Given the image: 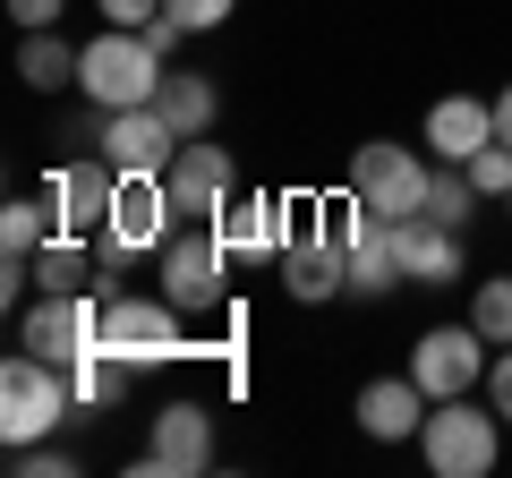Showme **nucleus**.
I'll use <instances>...</instances> for the list:
<instances>
[{"instance_id":"f257e3e1","label":"nucleus","mask_w":512,"mask_h":478,"mask_svg":"<svg viewBox=\"0 0 512 478\" xmlns=\"http://www.w3.org/2000/svg\"><path fill=\"white\" fill-rule=\"evenodd\" d=\"M163 77H171V60L154 52L146 26H103V35L77 52V94H86L94 111H137V103H154Z\"/></svg>"},{"instance_id":"f03ea898","label":"nucleus","mask_w":512,"mask_h":478,"mask_svg":"<svg viewBox=\"0 0 512 478\" xmlns=\"http://www.w3.org/2000/svg\"><path fill=\"white\" fill-rule=\"evenodd\" d=\"M231 248H222V231L214 222H180V231L163 239V257H154V291L171 299V308L197 325V316H231Z\"/></svg>"},{"instance_id":"7ed1b4c3","label":"nucleus","mask_w":512,"mask_h":478,"mask_svg":"<svg viewBox=\"0 0 512 478\" xmlns=\"http://www.w3.org/2000/svg\"><path fill=\"white\" fill-rule=\"evenodd\" d=\"M69 419H77L69 368H52L35 350H9V359H0V436H9V453H18V444H52Z\"/></svg>"},{"instance_id":"20e7f679","label":"nucleus","mask_w":512,"mask_h":478,"mask_svg":"<svg viewBox=\"0 0 512 478\" xmlns=\"http://www.w3.org/2000/svg\"><path fill=\"white\" fill-rule=\"evenodd\" d=\"M419 461L436 478H487L504 461V410L487 393H461V402H436L419 427Z\"/></svg>"},{"instance_id":"39448f33","label":"nucleus","mask_w":512,"mask_h":478,"mask_svg":"<svg viewBox=\"0 0 512 478\" xmlns=\"http://www.w3.org/2000/svg\"><path fill=\"white\" fill-rule=\"evenodd\" d=\"M103 350H120L128 368H171L197 342H188V316L163 291H111L103 299Z\"/></svg>"},{"instance_id":"423d86ee","label":"nucleus","mask_w":512,"mask_h":478,"mask_svg":"<svg viewBox=\"0 0 512 478\" xmlns=\"http://www.w3.org/2000/svg\"><path fill=\"white\" fill-rule=\"evenodd\" d=\"M180 231V205H171L163 171H128L111 188V214H103V265H128V257H163V239Z\"/></svg>"},{"instance_id":"0eeeda50","label":"nucleus","mask_w":512,"mask_h":478,"mask_svg":"<svg viewBox=\"0 0 512 478\" xmlns=\"http://www.w3.org/2000/svg\"><path fill=\"white\" fill-rule=\"evenodd\" d=\"M427 180H436V163H427L419 146H393V137H367V146L350 154V197H359L367 214H384V222L427 214Z\"/></svg>"},{"instance_id":"6e6552de","label":"nucleus","mask_w":512,"mask_h":478,"mask_svg":"<svg viewBox=\"0 0 512 478\" xmlns=\"http://www.w3.org/2000/svg\"><path fill=\"white\" fill-rule=\"evenodd\" d=\"M487 368H495V342L461 316V325H427L410 342V376L427 385V402H461V393H487Z\"/></svg>"},{"instance_id":"1a4fd4ad","label":"nucleus","mask_w":512,"mask_h":478,"mask_svg":"<svg viewBox=\"0 0 512 478\" xmlns=\"http://www.w3.org/2000/svg\"><path fill=\"white\" fill-rule=\"evenodd\" d=\"M94 342H103V299L94 291H35L18 308V350H35V359H52V368L86 359Z\"/></svg>"},{"instance_id":"9d476101","label":"nucleus","mask_w":512,"mask_h":478,"mask_svg":"<svg viewBox=\"0 0 512 478\" xmlns=\"http://www.w3.org/2000/svg\"><path fill=\"white\" fill-rule=\"evenodd\" d=\"M299 214H308V197H282V188H239V197L214 214V231H222V248H231L239 265H282V248L299 239Z\"/></svg>"},{"instance_id":"9b49d317","label":"nucleus","mask_w":512,"mask_h":478,"mask_svg":"<svg viewBox=\"0 0 512 478\" xmlns=\"http://www.w3.org/2000/svg\"><path fill=\"white\" fill-rule=\"evenodd\" d=\"M188 470H214V410L205 402H163L154 410V436L137 453V478H188Z\"/></svg>"},{"instance_id":"f8f14e48","label":"nucleus","mask_w":512,"mask_h":478,"mask_svg":"<svg viewBox=\"0 0 512 478\" xmlns=\"http://www.w3.org/2000/svg\"><path fill=\"white\" fill-rule=\"evenodd\" d=\"M111 188H120V171H111L103 154H69V163L43 171V205H52V222H60V231H77V239H103Z\"/></svg>"},{"instance_id":"ddd939ff","label":"nucleus","mask_w":512,"mask_h":478,"mask_svg":"<svg viewBox=\"0 0 512 478\" xmlns=\"http://www.w3.org/2000/svg\"><path fill=\"white\" fill-rule=\"evenodd\" d=\"M163 188H171V205H180V222H214L222 205L239 197V163H231V146H214V137H188V146L171 154Z\"/></svg>"},{"instance_id":"4468645a","label":"nucleus","mask_w":512,"mask_h":478,"mask_svg":"<svg viewBox=\"0 0 512 478\" xmlns=\"http://www.w3.org/2000/svg\"><path fill=\"white\" fill-rule=\"evenodd\" d=\"M393 248H402L410 291H453L461 265H470V231H453V222H436V214H402L393 222Z\"/></svg>"},{"instance_id":"2eb2a0df","label":"nucleus","mask_w":512,"mask_h":478,"mask_svg":"<svg viewBox=\"0 0 512 478\" xmlns=\"http://www.w3.org/2000/svg\"><path fill=\"white\" fill-rule=\"evenodd\" d=\"M94 154L128 180V171H171L180 137H171V120L154 103H137V111H103V120H94Z\"/></svg>"},{"instance_id":"dca6fc26","label":"nucleus","mask_w":512,"mask_h":478,"mask_svg":"<svg viewBox=\"0 0 512 478\" xmlns=\"http://www.w3.org/2000/svg\"><path fill=\"white\" fill-rule=\"evenodd\" d=\"M274 282L299 299V308H333V299H350V248L333 231H299L291 248H282Z\"/></svg>"},{"instance_id":"f3484780","label":"nucleus","mask_w":512,"mask_h":478,"mask_svg":"<svg viewBox=\"0 0 512 478\" xmlns=\"http://www.w3.org/2000/svg\"><path fill=\"white\" fill-rule=\"evenodd\" d=\"M427 410H436V402H427V385L402 368V376H367L359 402H350V419H359V436H367V444H419Z\"/></svg>"},{"instance_id":"a211bd4d","label":"nucleus","mask_w":512,"mask_h":478,"mask_svg":"<svg viewBox=\"0 0 512 478\" xmlns=\"http://www.w3.org/2000/svg\"><path fill=\"white\" fill-rule=\"evenodd\" d=\"M419 146L436 163H470L478 146H495V94H444V103H427Z\"/></svg>"},{"instance_id":"6ab92c4d","label":"nucleus","mask_w":512,"mask_h":478,"mask_svg":"<svg viewBox=\"0 0 512 478\" xmlns=\"http://www.w3.org/2000/svg\"><path fill=\"white\" fill-rule=\"evenodd\" d=\"M154 111L171 120V137H180V146H188V137H214V120H222V86H214L205 69H171L163 94H154Z\"/></svg>"},{"instance_id":"aec40b11","label":"nucleus","mask_w":512,"mask_h":478,"mask_svg":"<svg viewBox=\"0 0 512 478\" xmlns=\"http://www.w3.org/2000/svg\"><path fill=\"white\" fill-rule=\"evenodd\" d=\"M77 52H86V43H69L60 26L18 35V77H26L35 94H69V86H77Z\"/></svg>"},{"instance_id":"412c9836","label":"nucleus","mask_w":512,"mask_h":478,"mask_svg":"<svg viewBox=\"0 0 512 478\" xmlns=\"http://www.w3.org/2000/svg\"><path fill=\"white\" fill-rule=\"evenodd\" d=\"M69 385H77V410H120V402H128V385H137V368H128L120 350L94 342L86 359H69Z\"/></svg>"},{"instance_id":"4be33fe9","label":"nucleus","mask_w":512,"mask_h":478,"mask_svg":"<svg viewBox=\"0 0 512 478\" xmlns=\"http://www.w3.org/2000/svg\"><path fill=\"white\" fill-rule=\"evenodd\" d=\"M52 231H60V222H52L43 197H9V205H0V248H9V257H35Z\"/></svg>"},{"instance_id":"5701e85b","label":"nucleus","mask_w":512,"mask_h":478,"mask_svg":"<svg viewBox=\"0 0 512 478\" xmlns=\"http://www.w3.org/2000/svg\"><path fill=\"white\" fill-rule=\"evenodd\" d=\"M470 325L487 333L495 350H512V274H487V282H470Z\"/></svg>"},{"instance_id":"b1692460","label":"nucleus","mask_w":512,"mask_h":478,"mask_svg":"<svg viewBox=\"0 0 512 478\" xmlns=\"http://www.w3.org/2000/svg\"><path fill=\"white\" fill-rule=\"evenodd\" d=\"M461 171H470V188H478V197H512V146H504V137H495V146H478Z\"/></svg>"},{"instance_id":"393cba45","label":"nucleus","mask_w":512,"mask_h":478,"mask_svg":"<svg viewBox=\"0 0 512 478\" xmlns=\"http://www.w3.org/2000/svg\"><path fill=\"white\" fill-rule=\"evenodd\" d=\"M239 0H163V18L180 26V35H214V26H231Z\"/></svg>"},{"instance_id":"a878e982","label":"nucleus","mask_w":512,"mask_h":478,"mask_svg":"<svg viewBox=\"0 0 512 478\" xmlns=\"http://www.w3.org/2000/svg\"><path fill=\"white\" fill-rule=\"evenodd\" d=\"M9 470H18V478H69L77 453H60V444H18V453H9Z\"/></svg>"},{"instance_id":"bb28decb","label":"nucleus","mask_w":512,"mask_h":478,"mask_svg":"<svg viewBox=\"0 0 512 478\" xmlns=\"http://www.w3.org/2000/svg\"><path fill=\"white\" fill-rule=\"evenodd\" d=\"M9 18H18V35H43V26H60L69 18V0H0Z\"/></svg>"},{"instance_id":"cd10ccee","label":"nucleus","mask_w":512,"mask_h":478,"mask_svg":"<svg viewBox=\"0 0 512 478\" xmlns=\"http://www.w3.org/2000/svg\"><path fill=\"white\" fill-rule=\"evenodd\" d=\"M103 9V26H154L163 18V0H94Z\"/></svg>"},{"instance_id":"c85d7f7f","label":"nucleus","mask_w":512,"mask_h":478,"mask_svg":"<svg viewBox=\"0 0 512 478\" xmlns=\"http://www.w3.org/2000/svg\"><path fill=\"white\" fill-rule=\"evenodd\" d=\"M487 402L504 410V427H512V350H495V368H487Z\"/></svg>"},{"instance_id":"c756f323","label":"nucleus","mask_w":512,"mask_h":478,"mask_svg":"<svg viewBox=\"0 0 512 478\" xmlns=\"http://www.w3.org/2000/svg\"><path fill=\"white\" fill-rule=\"evenodd\" d=\"M495 137H504V146H512V86L495 94Z\"/></svg>"},{"instance_id":"7c9ffc66","label":"nucleus","mask_w":512,"mask_h":478,"mask_svg":"<svg viewBox=\"0 0 512 478\" xmlns=\"http://www.w3.org/2000/svg\"><path fill=\"white\" fill-rule=\"evenodd\" d=\"M504 205H512V197H504Z\"/></svg>"}]
</instances>
